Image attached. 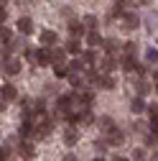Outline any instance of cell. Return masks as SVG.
I'll list each match as a JSON object with an SVG mask.
<instances>
[{
	"instance_id": "cell-1",
	"label": "cell",
	"mask_w": 158,
	"mask_h": 161,
	"mask_svg": "<svg viewBox=\"0 0 158 161\" xmlns=\"http://www.w3.org/2000/svg\"><path fill=\"white\" fill-rule=\"evenodd\" d=\"M3 72L8 74V77H15L18 72H21V59H18V56H5V62H3Z\"/></svg>"
},
{
	"instance_id": "cell-2",
	"label": "cell",
	"mask_w": 158,
	"mask_h": 161,
	"mask_svg": "<svg viewBox=\"0 0 158 161\" xmlns=\"http://www.w3.org/2000/svg\"><path fill=\"white\" fill-rule=\"evenodd\" d=\"M18 156H21L23 161H33L36 158V146L31 143V141H21V143H18Z\"/></svg>"
},
{
	"instance_id": "cell-3",
	"label": "cell",
	"mask_w": 158,
	"mask_h": 161,
	"mask_svg": "<svg viewBox=\"0 0 158 161\" xmlns=\"http://www.w3.org/2000/svg\"><path fill=\"white\" fill-rule=\"evenodd\" d=\"M49 59H51V67L54 64H64L66 62V49H59L56 44L49 46Z\"/></svg>"
},
{
	"instance_id": "cell-4",
	"label": "cell",
	"mask_w": 158,
	"mask_h": 161,
	"mask_svg": "<svg viewBox=\"0 0 158 161\" xmlns=\"http://www.w3.org/2000/svg\"><path fill=\"white\" fill-rule=\"evenodd\" d=\"M15 28L21 31L23 36H31V33L36 31V26H33V18H28V15H23V18H18V23H15Z\"/></svg>"
},
{
	"instance_id": "cell-5",
	"label": "cell",
	"mask_w": 158,
	"mask_h": 161,
	"mask_svg": "<svg viewBox=\"0 0 158 161\" xmlns=\"http://www.w3.org/2000/svg\"><path fill=\"white\" fill-rule=\"evenodd\" d=\"M105 141H107L110 146H123V143H125V133L117 130V128H112L110 133H105Z\"/></svg>"
},
{
	"instance_id": "cell-6",
	"label": "cell",
	"mask_w": 158,
	"mask_h": 161,
	"mask_svg": "<svg viewBox=\"0 0 158 161\" xmlns=\"http://www.w3.org/2000/svg\"><path fill=\"white\" fill-rule=\"evenodd\" d=\"M115 69H117V59H115L112 54H107L102 62H100V72H102V74H112Z\"/></svg>"
},
{
	"instance_id": "cell-7",
	"label": "cell",
	"mask_w": 158,
	"mask_h": 161,
	"mask_svg": "<svg viewBox=\"0 0 158 161\" xmlns=\"http://www.w3.org/2000/svg\"><path fill=\"white\" fill-rule=\"evenodd\" d=\"M102 41H105V38L100 36V31H97V28L87 31V46H89V49H100V46H102Z\"/></svg>"
},
{
	"instance_id": "cell-8",
	"label": "cell",
	"mask_w": 158,
	"mask_h": 161,
	"mask_svg": "<svg viewBox=\"0 0 158 161\" xmlns=\"http://www.w3.org/2000/svg\"><path fill=\"white\" fill-rule=\"evenodd\" d=\"M76 141H79V130H76V125H69L64 130V143L66 146H76Z\"/></svg>"
},
{
	"instance_id": "cell-9",
	"label": "cell",
	"mask_w": 158,
	"mask_h": 161,
	"mask_svg": "<svg viewBox=\"0 0 158 161\" xmlns=\"http://www.w3.org/2000/svg\"><path fill=\"white\" fill-rule=\"evenodd\" d=\"M125 31H138V26H140V18H138V13H125Z\"/></svg>"
},
{
	"instance_id": "cell-10",
	"label": "cell",
	"mask_w": 158,
	"mask_h": 161,
	"mask_svg": "<svg viewBox=\"0 0 158 161\" xmlns=\"http://www.w3.org/2000/svg\"><path fill=\"white\" fill-rule=\"evenodd\" d=\"M69 33L76 36V38H82V36H87V28H84L82 21H69Z\"/></svg>"
},
{
	"instance_id": "cell-11",
	"label": "cell",
	"mask_w": 158,
	"mask_h": 161,
	"mask_svg": "<svg viewBox=\"0 0 158 161\" xmlns=\"http://www.w3.org/2000/svg\"><path fill=\"white\" fill-rule=\"evenodd\" d=\"M38 38H41V44H44V46H54V44H56V31H51V28H44Z\"/></svg>"
},
{
	"instance_id": "cell-12",
	"label": "cell",
	"mask_w": 158,
	"mask_h": 161,
	"mask_svg": "<svg viewBox=\"0 0 158 161\" xmlns=\"http://www.w3.org/2000/svg\"><path fill=\"white\" fill-rule=\"evenodd\" d=\"M145 26H148L150 33H158V13H155V10H148V15H145Z\"/></svg>"
},
{
	"instance_id": "cell-13",
	"label": "cell",
	"mask_w": 158,
	"mask_h": 161,
	"mask_svg": "<svg viewBox=\"0 0 158 161\" xmlns=\"http://www.w3.org/2000/svg\"><path fill=\"white\" fill-rule=\"evenodd\" d=\"M102 49H105L107 54L117 56V51H120V44H117V38H105V41H102Z\"/></svg>"
},
{
	"instance_id": "cell-14",
	"label": "cell",
	"mask_w": 158,
	"mask_h": 161,
	"mask_svg": "<svg viewBox=\"0 0 158 161\" xmlns=\"http://www.w3.org/2000/svg\"><path fill=\"white\" fill-rule=\"evenodd\" d=\"M82 62H84V67H92V64H97V54H94V49H82Z\"/></svg>"
},
{
	"instance_id": "cell-15",
	"label": "cell",
	"mask_w": 158,
	"mask_h": 161,
	"mask_svg": "<svg viewBox=\"0 0 158 161\" xmlns=\"http://www.w3.org/2000/svg\"><path fill=\"white\" fill-rule=\"evenodd\" d=\"M97 128H100L102 133H110V130L115 128V123H112V118H107V115H102V118H97Z\"/></svg>"
},
{
	"instance_id": "cell-16",
	"label": "cell",
	"mask_w": 158,
	"mask_h": 161,
	"mask_svg": "<svg viewBox=\"0 0 158 161\" xmlns=\"http://www.w3.org/2000/svg\"><path fill=\"white\" fill-rule=\"evenodd\" d=\"M5 46H8V51H10V54H15V51H26V49H28V46H26V41H21V38H10Z\"/></svg>"
},
{
	"instance_id": "cell-17",
	"label": "cell",
	"mask_w": 158,
	"mask_h": 161,
	"mask_svg": "<svg viewBox=\"0 0 158 161\" xmlns=\"http://www.w3.org/2000/svg\"><path fill=\"white\" fill-rule=\"evenodd\" d=\"M64 49H66V54H82V44H79V38H76V36L69 38Z\"/></svg>"
},
{
	"instance_id": "cell-18",
	"label": "cell",
	"mask_w": 158,
	"mask_h": 161,
	"mask_svg": "<svg viewBox=\"0 0 158 161\" xmlns=\"http://www.w3.org/2000/svg\"><path fill=\"white\" fill-rule=\"evenodd\" d=\"M0 95H3L8 103H13V100H18V90L13 85H5V87H0Z\"/></svg>"
},
{
	"instance_id": "cell-19",
	"label": "cell",
	"mask_w": 158,
	"mask_h": 161,
	"mask_svg": "<svg viewBox=\"0 0 158 161\" xmlns=\"http://www.w3.org/2000/svg\"><path fill=\"white\" fill-rule=\"evenodd\" d=\"M79 123H82V125H92V123H97V118H94V113L87 108V110L79 113Z\"/></svg>"
},
{
	"instance_id": "cell-20",
	"label": "cell",
	"mask_w": 158,
	"mask_h": 161,
	"mask_svg": "<svg viewBox=\"0 0 158 161\" xmlns=\"http://www.w3.org/2000/svg\"><path fill=\"white\" fill-rule=\"evenodd\" d=\"M115 85H117V82H115L110 74H102V77H100V85H97V90H115Z\"/></svg>"
},
{
	"instance_id": "cell-21",
	"label": "cell",
	"mask_w": 158,
	"mask_h": 161,
	"mask_svg": "<svg viewBox=\"0 0 158 161\" xmlns=\"http://www.w3.org/2000/svg\"><path fill=\"white\" fill-rule=\"evenodd\" d=\"M130 110H133L135 115H143V113H145V103H143V97H140V95H138L133 103H130Z\"/></svg>"
},
{
	"instance_id": "cell-22",
	"label": "cell",
	"mask_w": 158,
	"mask_h": 161,
	"mask_svg": "<svg viewBox=\"0 0 158 161\" xmlns=\"http://www.w3.org/2000/svg\"><path fill=\"white\" fill-rule=\"evenodd\" d=\"M125 13H128L125 3H123V0H115V8H112V13H110V15H112V18H123Z\"/></svg>"
},
{
	"instance_id": "cell-23",
	"label": "cell",
	"mask_w": 158,
	"mask_h": 161,
	"mask_svg": "<svg viewBox=\"0 0 158 161\" xmlns=\"http://www.w3.org/2000/svg\"><path fill=\"white\" fill-rule=\"evenodd\" d=\"M46 64H51V59H49V46L38 49V64H36V67H46Z\"/></svg>"
},
{
	"instance_id": "cell-24",
	"label": "cell",
	"mask_w": 158,
	"mask_h": 161,
	"mask_svg": "<svg viewBox=\"0 0 158 161\" xmlns=\"http://www.w3.org/2000/svg\"><path fill=\"white\" fill-rule=\"evenodd\" d=\"M54 74H56V79L69 77V64H54Z\"/></svg>"
},
{
	"instance_id": "cell-25",
	"label": "cell",
	"mask_w": 158,
	"mask_h": 161,
	"mask_svg": "<svg viewBox=\"0 0 158 161\" xmlns=\"http://www.w3.org/2000/svg\"><path fill=\"white\" fill-rule=\"evenodd\" d=\"M148 92H150V85H148V82H145V79L140 77V79H138V95H140V97H145Z\"/></svg>"
},
{
	"instance_id": "cell-26",
	"label": "cell",
	"mask_w": 158,
	"mask_h": 161,
	"mask_svg": "<svg viewBox=\"0 0 158 161\" xmlns=\"http://www.w3.org/2000/svg\"><path fill=\"white\" fill-rule=\"evenodd\" d=\"M123 54H125V56H138V44L128 41V44L123 46Z\"/></svg>"
},
{
	"instance_id": "cell-27",
	"label": "cell",
	"mask_w": 158,
	"mask_h": 161,
	"mask_svg": "<svg viewBox=\"0 0 158 161\" xmlns=\"http://www.w3.org/2000/svg\"><path fill=\"white\" fill-rule=\"evenodd\" d=\"M145 62L148 64H158V49H145Z\"/></svg>"
},
{
	"instance_id": "cell-28",
	"label": "cell",
	"mask_w": 158,
	"mask_h": 161,
	"mask_svg": "<svg viewBox=\"0 0 158 161\" xmlns=\"http://www.w3.org/2000/svg\"><path fill=\"white\" fill-rule=\"evenodd\" d=\"M26 59L36 67V64H38V49H31V46H28V49H26Z\"/></svg>"
},
{
	"instance_id": "cell-29",
	"label": "cell",
	"mask_w": 158,
	"mask_h": 161,
	"mask_svg": "<svg viewBox=\"0 0 158 161\" xmlns=\"http://www.w3.org/2000/svg\"><path fill=\"white\" fill-rule=\"evenodd\" d=\"M10 38H13V31H10V28H5L3 23H0V41H3V44H8Z\"/></svg>"
},
{
	"instance_id": "cell-30",
	"label": "cell",
	"mask_w": 158,
	"mask_h": 161,
	"mask_svg": "<svg viewBox=\"0 0 158 161\" xmlns=\"http://www.w3.org/2000/svg\"><path fill=\"white\" fill-rule=\"evenodd\" d=\"M69 72H84V62H82V56L74 59V62H69Z\"/></svg>"
},
{
	"instance_id": "cell-31",
	"label": "cell",
	"mask_w": 158,
	"mask_h": 161,
	"mask_svg": "<svg viewBox=\"0 0 158 161\" xmlns=\"http://www.w3.org/2000/svg\"><path fill=\"white\" fill-rule=\"evenodd\" d=\"M82 23H84V28H87V31L97 28V15H84V21H82Z\"/></svg>"
},
{
	"instance_id": "cell-32",
	"label": "cell",
	"mask_w": 158,
	"mask_h": 161,
	"mask_svg": "<svg viewBox=\"0 0 158 161\" xmlns=\"http://www.w3.org/2000/svg\"><path fill=\"white\" fill-rule=\"evenodd\" d=\"M133 161H145V148H135L133 151Z\"/></svg>"
},
{
	"instance_id": "cell-33",
	"label": "cell",
	"mask_w": 158,
	"mask_h": 161,
	"mask_svg": "<svg viewBox=\"0 0 158 161\" xmlns=\"http://www.w3.org/2000/svg\"><path fill=\"white\" fill-rule=\"evenodd\" d=\"M10 158V148L8 146H0V161H8Z\"/></svg>"
},
{
	"instance_id": "cell-34",
	"label": "cell",
	"mask_w": 158,
	"mask_h": 161,
	"mask_svg": "<svg viewBox=\"0 0 158 161\" xmlns=\"http://www.w3.org/2000/svg\"><path fill=\"white\" fill-rule=\"evenodd\" d=\"M145 113L150 115V120H153V118H158V103H155V105H150V108H145Z\"/></svg>"
},
{
	"instance_id": "cell-35",
	"label": "cell",
	"mask_w": 158,
	"mask_h": 161,
	"mask_svg": "<svg viewBox=\"0 0 158 161\" xmlns=\"http://www.w3.org/2000/svg\"><path fill=\"white\" fill-rule=\"evenodd\" d=\"M133 128H135V133H148V125H143V123H138V120L133 123Z\"/></svg>"
},
{
	"instance_id": "cell-36",
	"label": "cell",
	"mask_w": 158,
	"mask_h": 161,
	"mask_svg": "<svg viewBox=\"0 0 158 161\" xmlns=\"http://www.w3.org/2000/svg\"><path fill=\"white\" fill-rule=\"evenodd\" d=\"M105 146H107V141H100V143H94V148H97V156H102V153H105Z\"/></svg>"
},
{
	"instance_id": "cell-37",
	"label": "cell",
	"mask_w": 158,
	"mask_h": 161,
	"mask_svg": "<svg viewBox=\"0 0 158 161\" xmlns=\"http://www.w3.org/2000/svg\"><path fill=\"white\" fill-rule=\"evenodd\" d=\"M44 92H46V95H59V87H54V85H46V87H44Z\"/></svg>"
},
{
	"instance_id": "cell-38",
	"label": "cell",
	"mask_w": 158,
	"mask_h": 161,
	"mask_svg": "<svg viewBox=\"0 0 158 161\" xmlns=\"http://www.w3.org/2000/svg\"><path fill=\"white\" fill-rule=\"evenodd\" d=\"M8 21V10H5V5H0V23H5Z\"/></svg>"
},
{
	"instance_id": "cell-39",
	"label": "cell",
	"mask_w": 158,
	"mask_h": 161,
	"mask_svg": "<svg viewBox=\"0 0 158 161\" xmlns=\"http://www.w3.org/2000/svg\"><path fill=\"white\" fill-rule=\"evenodd\" d=\"M5 105H8V100H5L3 95H0V113H3V110H5Z\"/></svg>"
},
{
	"instance_id": "cell-40",
	"label": "cell",
	"mask_w": 158,
	"mask_h": 161,
	"mask_svg": "<svg viewBox=\"0 0 158 161\" xmlns=\"http://www.w3.org/2000/svg\"><path fill=\"white\" fill-rule=\"evenodd\" d=\"M64 161H76V156H74V153H66V156H64Z\"/></svg>"
},
{
	"instance_id": "cell-41",
	"label": "cell",
	"mask_w": 158,
	"mask_h": 161,
	"mask_svg": "<svg viewBox=\"0 0 158 161\" xmlns=\"http://www.w3.org/2000/svg\"><path fill=\"white\" fill-rule=\"evenodd\" d=\"M153 82H155V90H158V69L153 72Z\"/></svg>"
},
{
	"instance_id": "cell-42",
	"label": "cell",
	"mask_w": 158,
	"mask_h": 161,
	"mask_svg": "<svg viewBox=\"0 0 158 161\" xmlns=\"http://www.w3.org/2000/svg\"><path fill=\"white\" fill-rule=\"evenodd\" d=\"M115 161H128V158H125V156H117V158H115Z\"/></svg>"
},
{
	"instance_id": "cell-43",
	"label": "cell",
	"mask_w": 158,
	"mask_h": 161,
	"mask_svg": "<svg viewBox=\"0 0 158 161\" xmlns=\"http://www.w3.org/2000/svg\"><path fill=\"white\" fill-rule=\"evenodd\" d=\"M138 3H143V5H145V3H150V0H138Z\"/></svg>"
},
{
	"instance_id": "cell-44",
	"label": "cell",
	"mask_w": 158,
	"mask_h": 161,
	"mask_svg": "<svg viewBox=\"0 0 158 161\" xmlns=\"http://www.w3.org/2000/svg\"><path fill=\"white\" fill-rule=\"evenodd\" d=\"M0 5H5V0H0Z\"/></svg>"
},
{
	"instance_id": "cell-45",
	"label": "cell",
	"mask_w": 158,
	"mask_h": 161,
	"mask_svg": "<svg viewBox=\"0 0 158 161\" xmlns=\"http://www.w3.org/2000/svg\"><path fill=\"white\" fill-rule=\"evenodd\" d=\"M0 72H3V62H0Z\"/></svg>"
}]
</instances>
